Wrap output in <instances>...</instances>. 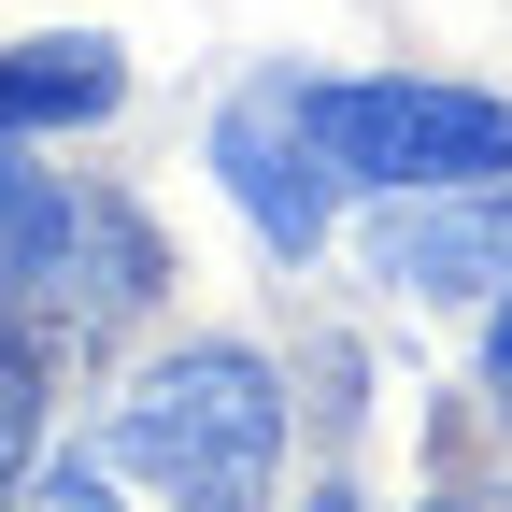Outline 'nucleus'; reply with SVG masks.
<instances>
[{"mask_svg": "<svg viewBox=\"0 0 512 512\" xmlns=\"http://www.w3.org/2000/svg\"><path fill=\"white\" fill-rule=\"evenodd\" d=\"M128 470H157L185 512H271V470H285V399L242 342H185L157 356L128 399L100 413Z\"/></svg>", "mask_w": 512, "mask_h": 512, "instance_id": "1", "label": "nucleus"}, {"mask_svg": "<svg viewBox=\"0 0 512 512\" xmlns=\"http://www.w3.org/2000/svg\"><path fill=\"white\" fill-rule=\"evenodd\" d=\"M0 299L57 313V328H114V313L157 299V228L100 185L15 171V143H0Z\"/></svg>", "mask_w": 512, "mask_h": 512, "instance_id": "2", "label": "nucleus"}, {"mask_svg": "<svg viewBox=\"0 0 512 512\" xmlns=\"http://www.w3.org/2000/svg\"><path fill=\"white\" fill-rule=\"evenodd\" d=\"M313 143L342 185H484L512 171V100L484 86H313Z\"/></svg>", "mask_w": 512, "mask_h": 512, "instance_id": "3", "label": "nucleus"}, {"mask_svg": "<svg viewBox=\"0 0 512 512\" xmlns=\"http://www.w3.org/2000/svg\"><path fill=\"white\" fill-rule=\"evenodd\" d=\"M214 171L228 200L256 214L271 256H313L328 242V143H313V72H256L228 114H214Z\"/></svg>", "mask_w": 512, "mask_h": 512, "instance_id": "4", "label": "nucleus"}, {"mask_svg": "<svg viewBox=\"0 0 512 512\" xmlns=\"http://www.w3.org/2000/svg\"><path fill=\"white\" fill-rule=\"evenodd\" d=\"M370 271L399 299H512V171L484 185H399V214L370 228Z\"/></svg>", "mask_w": 512, "mask_h": 512, "instance_id": "5", "label": "nucleus"}, {"mask_svg": "<svg viewBox=\"0 0 512 512\" xmlns=\"http://www.w3.org/2000/svg\"><path fill=\"white\" fill-rule=\"evenodd\" d=\"M128 100V57L114 43H15L0 57V143H29V128H86Z\"/></svg>", "mask_w": 512, "mask_h": 512, "instance_id": "6", "label": "nucleus"}, {"mask_svg": "<svg viewBox=\"0 0 512 512\" xmlns=\"http://www.w3.org/2000/svg\"><path fill=\"white\" fill-rule=\"evenodd\" d=\"M29 512H185V498H171L157 470H128V456H114V427H86L72 456L29 484Z\"/></svg>", "mask_w": 512, "mask_h": 512, "instance_id": "7", "label": "nucleus"}, {"mask_svg": "<svg viewBox=\"0 0 512 512\" xmlns=\"http://www.w3.org/2000/svg\"><path fill=\"white\" fill-rule=\"evenodd\" d=\"M29 427H43V370L15 342V313H0V498H15V470H29Z\"/></svg>", "mask_w": 512, "mask_h": 512, "instance_id": "8", "label": "nucleus"}, {"mask_svg": "<svg viewBox=\"0 0 512 512\" xmlns=\"http://www.w3.org/2000/svg\"><path fill=\"white\" fill-rule=\"evenodd\" d=\"M484 384H498V413H512V299H498V342H484Z\"/></svg>", "mask_w": 512, "mask_h": 512, "instance_id": "9", "label": "nucleus"}, {"mask_svg": "<svg viewBox=\"0 0 512 512\" xmlns=\"http://www.w3.org/2000/svg\"><path fill=\"white\" fill-rule=\"evenodd\" d=\"M427 512H512V498H484V484H456V498H427Z\"/></svg>", "mask_w": 512, "mask_h": 512, "instance_id": "10", "label": "nucleus"}, {"mask_svg": "<svg viewBox=\"0 0 512 512\" xmlns=\"http://www.w3.org/2000/svg\"><path fill=\"white\" fill-rule=\"evenodd\" d=\"M313 512H356V498H313Z\"/></svg>", "mask_w": 512, "mask_h": 512, "instance_id": "11", "label": "nucleus"}]
</instances>
